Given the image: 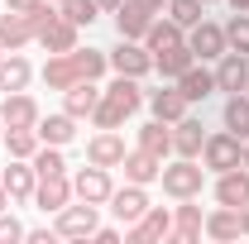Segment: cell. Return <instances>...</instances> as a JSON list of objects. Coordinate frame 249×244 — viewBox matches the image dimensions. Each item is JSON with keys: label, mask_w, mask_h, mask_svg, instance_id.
<instances>
[{"label": "cell", "mask_w": 249, "mask_h": 244, "mask_svg": "<svg viewBox=\"0 0 249 244\" xmlns=\"http://www.w3.org/2000/svg\"><path fill=\"white\" fill-rule=\"evenodd\" d=\"M158 182H163V192L173 196V201H196L201 196V182H206V168H196V158H178V163H168L163 173H158Z\"/></svg>", "instance_id": "6da1fadb"}, {"label": "cell", "mask_w": 249, "mask_h": 244, "mask_svg": "<svg viewBox=\"0 0 249 244\" xmlns=\"http://www.w3.org/2000/svg\"><path fill=\"white\" fill-rule=\"evenodd\" d=\"M201 163H206L211 173L245 168V139H240V134H230V129H220V134H206V144H201Z\"/></svg>", "instance_id": "7a4b0ae2"}, {"label": "cell", "mask_w": 249, "mask_h": 244, "mask_svg": "<svg viewBox=\"0 0 249 244\" xmlns=\"http://www.w3.org/2000/svg\"><path fill=\"white\" fill-rule=\"evenodd\" d=\"M106 58H110V67H115L120 77H149V72H154V53H149L139 38H120Z\"/></svg>", "instance_id": "3957f363"}, {"label": "cell", "mask_w": 249, "mask_h": 244, "mask_svg": "<svg viewBox=\"0 0 249 244\" xmlns=\"http://www.w3.org/2000/svg\"><path fill=\"white\" fill-rule=\"evenodd\" d=\"M168 235H173V211L168 206H149L134 225H124V240L129 244H158V240H168Z\"/></svg>", "instance_id": "277c9868"}, {"label": "cell", "mask_w": 249, "mask_h": 244, "mask_svg": "<svg viewBox=\"0 0 249 244\" xmlns=\"http://www.w3.org/2000/svg\"><path fill=\"white\" fill-rule=\"evenodd\" d=\"M96 211L101 206H91V201H82V206H62L58 220H53V235H62V240H91V230H96Z\"/></svg>", "instance_id": "5b68a950"}, {"label": "cell", "mask_w": 249, "mask_h": 244, "mask_svg": "<svg viewBox=\"0 0 249 244\" xmlns=\"http://www.w3.org/2000/svg\"><path fill=\"white\" fill-rule=\"evenodd\" d=\"M110 192H115V182H110V168H101V163L82 168V173L72 177V196H77V201L106 206V201H110Z\"/></svg>", "instance_id": "8992f818"}, {"label": "cell", "mask_w": 249, "mask_h": 244, "mask_svg": "<svg viewBox=\"0 0 249 244\" xmlns=\"http://www.w3.org/2000/svg\"><path fill=\"white\" fill-rule=\"evenodd\" d=\"M106 206H110V215H115L120 225H134V220L149 211L154 201H149V192H144L139 182H124V187H115V192H110V201H106Z\"/></svg>", "instance_id": "52a82bcc"}, {"label": "cell", "mask_w": 249, "mask_h": 244, "mask_svg": "<svg viewBox=\"0 0 249 244\" xmlns=\"http://www.w3.org/2000/svg\"><path fill=\"white\" fill-rule=\"evenodd\" d=\"M187 48L196 53L201 62H216L230 43H225V24H211V19H201V24H192L187 29Z\"/></svg>", "instance_id": "ba28073f"}, {"label": "cell", "mask_w": 249, "mask_h": 244, "mask_svg": "<svg viewBox=\"0 0 249 244\" xmlns=\"http://www.w3.org/2000/svg\"><path fill=\"white\" fill-rule=\"evenodd\" d=\"M38 101H34L29 91H5V101H0V120H5V129H34L38 124Z\"/></svg>", "instance_id": "9c48e42d"}, {"label": "cell", "mask_w": 249, "mask_h": 244, "mask_svg": "<svg viewBox=\"0 0 249 244\" xmlns=\"http://www.w3.org/2000/svg\"><path fill=\"white\" fill-rule=\"evenodd\" d=\"M34 38H38V48H43V53H72V48H77V24H72V19H62V15H53V19H43V24H38Z\"/></svg>", "instance_id": "30bf717a"}, {"label": "cell", "mask_w": 249, "mask_h": 244, "mask_svg": "<svg viewBox=\"0 0 249 244\" xmlns=\"http://www.w3.org/2000/svg\"><path fill=\"white\" fill-rule=\"evenodd\" d=\"M34 201H38V211H43V215H58L62 206L72 201V177H67V173L38 177V187H34Z\"/></svg>", "instance_id": "8fae6325"}, {"label": "cell", "mask_w": 249, "mask_h": 244, "mask_svg": "<svg viewBox=\"0 0 249 244\" xmlns=\"http://www.w3.org/2000/svg\"><path fill=\"white\" fill-rule=\"evenodd\" d=\"M245 77H249V58L245 53H235V48H225L216 58V91H245Z\"/></svg>", "instance_id": "7c38bea8"}, {"label": "cell", "mask_w": 249, "mask_h": 244, "mask_svg": "<svg viewBox=\"0 0 249 244\" xmlns=\"http://www.w3.org/2000/svg\"><path fill=\"white\" fill-rule=\"evenodd\" d=\"M0 182L10 192V201H34V187H38V173H34L29 158H15L5 173H0Z\"/></svg>", "instance_id": "4fadbf2b"}, {"label": "cell", "mask_w": 249, "mask_h": 244, "mask_svg": "<svg viewBox=\"0 0 249 244\" xmlns=\"http://www.w3.org/2000/svg\"><path fill=\"white\" fill-rule=\"evenodd\" d=\"M201 235H206V215H201V206H192V196L178 201V211H173V235H168V240L192 244V240H201Z\"/></svg>", "instance_id": "5bb4252c"}, {"label": "cell", "mask_w": 249, "mask_h": 244, "mask_svg": "<svg viewBox=\"0 0 249 244\" xmlns=\"http://www.w3.org/2000/svg\"><path fill=\"white\" fill-rule=\"evenodd\" d=\"M124 139L115 134V129H101L96 139H87V163H101V168H120L124 163Z\"/></svg>", "instance_id": "9a60e30c"}, {"label": "cell", "mask_w": 249, "mask_h": 244, "mask_svg": "<svg viewBox=\"0 0 249 244\" xmlns=\"http://www.w3.org/2000/svg\"><path fill=\"white\" fill-rule=\"evenodd\" d=\"M216 201H220V206L245 211V206H249V168H230V173H220V177H216Z\"/></svg>", "instance_id": "2e32d148"}, {"label": "cell", "mask_w": 249, "mask_h": 244, "mask_svg": "<svg viewBox=\"0 0 249 244\" xmlns=\"http://www.w3.org/2000/svg\"><path fill=\"white\" fill-rule=\"evenodd\" d=\"M43 87L48 91H67L72 82H87L82 72H77V62H72V53H48V62H43Z\"/></svg>", "instance_id": "e0dca14e"}, {"label": "cell", "mask_w": 249, "mask_h": 244, "mask_svg": "<svg viewBox=\"0 0 249 244\" xmlns=\"http://www.w3.org/2000/svg\"><path fill=\"white\" fill-rule=\"evenodd\" d=\"M206 144V124L196 120V115H182V120L173 124V153L178 158H196Z\"/></svg>", "instance_id": "ac0fdd59"}, {"label": "cell", "mask_w": 249, "mask_h": 244, "mask_svg": "<svg viewBox=\"0 0 249 244\" xmlns=\"http://www.w3.org/2000/svg\"><path fill=\"white\" fill-rule=\"evenodd\" d=\"M124 182H139V187H149V182H158V173H163V158L158 153H149V149H134V153H124Z\"/></svg>", "instance_id": "d6986e66"}, {"label": "cell", "mask_w": 249, "mask_h": 244, "mask_svg": "<svg viewBox=\"0 0 249 244\" xmlns=\"http://www.w3.org/2000/svg\"><path fill=\"white\" fill-rule=\"evenodd\" d=\"M187 105H192V101H187V96L178 91V87L149 91V110H154V120H163V124H178V120L187 115Z\"/></svg>", "instance_id": "ffe728a7"}, {"label": "cell", "mask_w": 249, "mask_h": 244, "mask_svg": "<svg viewBox=\"0 0 249 244\" xmlns=\"http://www.w3.org/2000/svg\"><path fill=\"white\" fill-rule=\"evenodd\" d=\"M34 129H38V139H43V144L67 149V144L77 139V115H67V110H62V115H38V124H34Z\"/></svg>", "instance_id": "44dd1931"}, {"label": "cell", "mask_w": 249, "mask_h": 244, "mask_svg": "<svg viewBox=\"0 0 249 244\" xmlns=\"http://www.w3.org/2000/svg\"><path fill=\"white\" fill-rule=\"evenodd\" d=\"M34 38V19L29 15H19V10H0V43L15 53V48H24Z\"/></svg>", "instance_id": "7402d4cb"}, {"label": "cell", "mask_w": 249, "mask_h": 244, "mask_svg": "<svg viewBox=\"0 0 249 244\" xmlns=\"http://www.w3.org/2000/svg\"><path fill=\"white\" fill-rule=\"evenodd\" d=\"M96 101H101V87H96V82H72V87L62 91V110L77 115V120H87L96 110Z\"/></svg>", "instance_id": "603a6c76"}, {"label": "cell", "mask_w": 249, "mask_h": 244, "mask_svg": "<svg viewBox=\"0 0 249 244\" xmlns=\"http://www.w3.org/2000/svg\"><path fill=\"white\" fill-rule=\"evenodd\" d=\"M154 19H158V15L139 10L134 0H120V10H115V29H120V38H139V43H144V29H149Z\"/></svg>", "instance_id": "cb8c5ba5"}, {"label": "cell", "mask_w": 249, "mask_h": 244, "mask_svg": "<svg viewBox=\"0 0 249 244\" xmlns=\"http://www.w3.org/2000/svg\"><path fill=\"white\" fill-rule=\"evenodd\" d=\"M178 43H187V29L178 24V19H154V24L144 29V48H149V53L178 48Z\"/></svg>", "instance_id": "d4e9b609"}, {"label": "cell", "mask_w": 249, "mask_h": 244, "mask_svg": "<svg viewBox=\"0 0 249 244\" xmlns=\"http://www.w3.org/2000/svg\"><path fill=\"white\" fill-rule=\"evenodd\" d=\"M206 235H211V240H240V235H245L240 211H235V206H216V211L206 215Z\"/></svg>", "instance_id": "484cf974"}, {"label": "cell", "mask_w": 249, "mask_h": 244, "mask_svg": "<svg viewBox=\"0 0 249 244\" xmlns=\"http://www.w3.org/2000/svg\"><path fill=\"white\" fill-rule=\"evenodd\" d=\"M34 77V62L19 58V53H5V62H0V91H24Z\"/></svg>", "instance_id": "4316f807"}, {"label": "cell", "mask_w": 249, "mask_h": 244, "mask_svg": "<svg viewBox=\"0 0 249 244\" xmlns=\"http://www.w3.org/2000/svg\"><path fill=\"white\" fill-rule=\"evenodd\" d=\"M192 62H196V53H192L187 43H178V48H163V53H154V72H158V77H173V82H178V77H182Z\"/></svg>", "instance_id": "83f0119b"}, {"label": "cell", "mask_w": 249, "mask_h": 244, "mask_svg": "<svg viewBox=\"0 0 249 244\" xmlns=\"http://www.w3.org/2000/svg\"><path fill=\"white\" fill-rule=\"evenodd\" d=\"M178 91H182L187 101H206V96L216 91V72H206V67H196V62H192L182 77H178Z\"/></svg>", "instance_id": "f1b7e54d"}, {"label": "cell", "mask_w": 249, "mask_h": 244, "mask_svg": "<svg viewBox=\"0 0 249 244\" xmlns=\"http://www.w3.org/2000/svg\"><path fill=\"white\" fill-rule=\"evenodd\" d=\"M139 149H149V153H158V158H168V153H173V124H163V120L139 124Z\"/></svg>", "instance_id": "f546056e"}, {"label": "cell", "mask_w": 249, "mask_h": 244, "mask_svg": "<svg viewBox=\"0 0 249 244\" xmlns=\"http://www.w3.org/2000/svg\"><path fill=\"white\" fill-rule=\"evenodd\" d=\"M106 96H110V101H120V105L129 110V115H134V110L144 105V91H139V77H120V72H115V82L106 87Z\"/></svg>", "instance_id": "4dcf8cb0"}, {"label": "cell", "mask_w": 249, "mask_h": 244, "mask_svg": "<svg viewBox=\"0 0 249 244\" xmlns=\"http://www.w3.org/2000/svg\"><path fill=\"white\" fill-rule=\"evenodd\" d=\"M72 62H77V72H82L87 82H101L106 67H110V58H106L101 48H72Z\"/></svg>", "instance_id": "1f68e13d"}, {"label": "cell", "mask_w": 249, "mask_h": 244, "mask_svg": "<svg viewBox=\"0 0 249 244\" xmlns=\"http://www.w3.org/2000/svg\"><path fill=\"white\" fill-rule=\"evenodd\" d=\"M225 129L240 134V139H249V96L245 91H235L225 101Z\"/></svg>", "instance_id": "d6a6232c"}, {"label": "cell", "mask_w": 249, "mask_h": 244, "mask_svg": "<svg viewBox=\"0 0 249 244\" xmlns=\"http://www.w3.org/2000/svg\"><path fill=\"white\" fill-rule=\"evenodd\" d=\"M91 120H96V129H120V124L129 120V110H124L120 101H110V96L101 91V101H96V110H91Z\"/></svg>", "instance_id": "836d02e7"}, {"label": "cell", "mask_w": 249, "mask_h": 244, "mask_svg": "<svg viewBox=\"0 0 249 244\" xmlns=\"http://www.w3.org/2000/svg\"><path fill=\"white\" fill-rule=\"evenodd\" d=\"M29 163H34V173H38V177L67 173V158H62V149H58V144H38V153H34Z\"/></svg>", "instance_id": "e575fe53"}, {"label": "cell", "mask_w": 249, "mask_h": 244, "mask_svg": "<svg viewBox=\"0 0 249 244\" xmlns=\"http://www.w3.org/2000/svg\"><path fill=\"white\" fill-rule=\"evenodd\" d=\"M38 129H5V149H10V158H34L38 153Z\"/></svg>", "instance_id": "d590c367"}, {"label": "cell", "mask_w": 249, "mask_h": 244, "mask_svg": "<svg viewBox=\"0 0 249 244\" xmlns=\"http://www.w3.org/2000/svg\"><path fill=\"white\" fill-rule=\"evenodd\" d=\"M58 15H62V19H72V24L82 29V24H96L101 5H96V0H62V10H58Z\"/></svg>", "instance_id": "8d00e7d4"}, {"label": "cell", "mask_w": 249, "mask_h": 244, "mask_svg": "<svg viewBox=\"0 0 249 244\" xmlns=\"http://www.w3.org/2000/svg\"><path fill=\"white\" fill-rule=\"evenodd\" d=\"M225 43H230L235 53H245V58H249V15H230V24H225Z\"/></svg>", "instance_id": "74e56055"}, {"label": "cell", "mask_w": 249, "mask_h": 244, "mask_svg": "<svg viewBox=\"0 0 249 244\" xmlns=\"http://www.w3.org/2000/svg\"><path fill=\"white\" fill-rule=\"evenodd\" d=\"M168 19H178L182 29L201 24V0H168Z\"/></svg>", "instance_id": "f35d334b"}, {"label": "cell", "mask_w": 249, "mask_h": 244, "mask_svg": "<svg viewBox=\"0 0 249 244\" xmlns=\"http://www.w3.org/2000/svg\"><path fill=\"white\" fill-rule=\"evenodd\" d=\"M24 235H29V230H24L15 215H5V211H0V244H15V240H24Z\"/></svg>", "instance_id": "ab89813d"}, {"label": "cell", "mask_w": 249, "mask_h": 244, "mask_svg": "<svg viewBox=\"0 0 249 244\" xmlns=\"http://www.w3.org/2000/svg\"><path fill=\"white\" fill-rule=\"evenodd\" d=\"M91 240H96V244H115V240H120V230H110V225L101 230V225H96V230H91Z\"/></svg>", "instance_id": "60d3db41"}, {"label": "cell", "mask_w": 249, "mask_h": 244, "mask_svg": "<svg viewBox=\"0 0 249 244\" xmlns=\"http://www.w3.org/2000/svg\"><path fill=\"white\" fill-rule=\"evenodd\" d=\"M43 0H5V10H19V15H29V10H38Z\"/></svg>", "instance_id": "b9f144b4"}, {"label": "cell", "mask_w": 249, "mask_h": 244, "mask_svg": "<svg viewBox=\"0 0 249 244\" xmlns=\"http://www.w3.org/2000/svg\"><path fill=\"white\" fill-rule=\"evenodd\" d=\"M134 5H139V10H149V15H163V10H168V0H134Z\"/></svg>", "instance_id": "7bdbcfd3"}, {"label": "cell", "mask_w": 249, "mask_h": 244, "mask_svg": "<svg viewBox=\"0 0 249 244\" xmlns=\"http://www.w3.org/2000/svg\"><path fill=\"white\" fill-rule=\"evenodd\" d=\"M230 10L235 15H249V0H230Z\"/></svg>", "instance_id": "ee69618b"}, {"label": "cell", "mask_w": 249, "mask_h": 244, "mask_svg": "<svg viewBox=\"0 0 249 244\" xmlns=\"http://www.w3.org/2000/svg\"><path fill=\"white\" fill-rule=\"evenodd\" d=\"M96 5H101V10H110V15L120 10V0H96Z\"/></svg>", "instance_id": "f6af8a7d"}, {"label": "cell", "mask_w": 249, "mask_h": 244, "mask_svg": "<svg viewBox=\"0 0 249 244\" xmlns=\"http://www.w3.org/2000/svg\"><path fill=\"white\" fill-rule=\"evenodd\" d=\"M0 211H10V192H5V182H0Z\"/></svg>", "instance_id": "bcb514c9"}, {"label": "cell", "mask_w": 249, "mask_h": 244, "mask_svg": "<svg viewBox=\"0 0 249 244\" xmlns=\"http://www.w3.org/2000/svg\"><path fill=\"white\" fill-rule=\"evenodd\" d=\"M240 220H245V235H249V206H245V211H240Z\"/></svg>", "instance_id": "7dc6e473"}, {"label": "cell", "mask_w": 249, "mask_h": 244, "mask_svg": "<svg viewBox=\"0 0 249 244\" xmlns=\"http://www.w3.org/2000/svg\"><path fill=\"white\" fill-rule=\"evenodd\" d=\"M245 168H249V139H245Z\"/></svg>", "instance_id": "c3c4849f"}, {"label": "cell", "mask_w": 249, "mask_h": 244, "mask_svg": "<svg viewBox=\"0 0 249 244\" xmlns=\"http://www.w3.org/2000/svg\"><path fill=\"white\" fill-rule=\"evenodd\" d=\"M5 53H10V48H5V43H0V62H5Z\"/></svg>", "instance_id": "681fc988"}, {"label": "cell", "mask_w": 249, "mask_h": 244, "mask_svg": "<svg viewBox=\"0 0 249 244\" xmlns=\"http://www.w3.org/2000/svg\"><path fill=\"white\" fill-rule=\"evenodd\" d=\"M0 144H5V120H0Z\"/></svg>", "instance_id": "f907efd6"}, {"label": "cell", "mask_w": 249, "mask_h": 244, "mask_svg": "<svg viewBox=\"0 0 249 244\" xmlns=\"http://www.w3.org/2000/svg\"><path fill=\"white\" fill-rule=\"evenodd\" d=\"M245 96H249V77H245Z\"/></svg>", "instance_id": "816d5d0a"}, {"label": "cell", "mask_w": 249, "mask_h": 244, "mask_svg": "<svg viewBox=\"0 0 249 244\" xmlns=\"http://www.w3.org/2000/svg\"><path fill=\"white\" fill-rule=\"evenodd\" d=\"M201 5H211V0H201Z\"/></svg>", "instance_id": "f5cc1de1"}, {"label": "cell", "mask_w": 249, "mask_h": 244, "mask_svg": "<svg viewBox=\"0 0 249 244\" xmlns=\"http://www.w3.org/2000/svg\"><path fill=\"white\" fill-rule=\"evenodd\" d=\"M53 5H62V0H53Z\"/></svg>", "instance_id": "db71d44e"}]
</instances>
